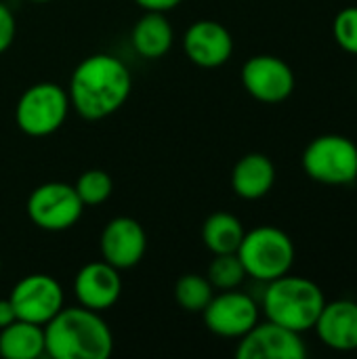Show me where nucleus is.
<instances>
[{
    "mask_svg": "<svg viewBox=\"0 0 357 359\" xmlns=\"http://www.w3.org/2000/svg\"><path fill=\"white\" fill-rule=\"evenodd\" d=\"M133 78L124 61L114 55L97 53L80 61L69 78V107L90 122L109 118L128 99Z\"/></svg>",
    "mask_w": 357,
    "mask_h": 359,
    "instance_id": "1",
    "label": "nucleus"
},
{
    "mask_svg": "<svg viewBox=\"0 0 357 359\" xmlns=\"http://www.w3.org/2000/svg\"><path fill=\"white\" fill-rule=\"evenodd\" d=\"M44 353L53 359H107L114 334L99 311L63 307L44 324Z\"/></svg>",
    "mask_w": 357,
    "mask_h": 359,
    "instance_id": "2",
    "label": "nucleus"
},
{
    "mask_svg": "<svg viewBox=\"0 0 357 359\" xmlns=\"http://www.w3.org/2000/svg\"><path fill=\"white\" fill-rule=\"evenodd\" d=\"M324 303V292L314 280L290 273L267 282L261 297L265 318L299 334L316 326Z\"/></svg>",
    "mask_w": 357,
    "mask_h": 359,
    "instance_id": "3",
    "label": "nucleus"
},
{
    "mask_svg": "<svg viewBox=\"0 0 357 359\" xmlns=\"http://www.w3.org/2000/svg\"><path fill=\"white\" fill-rule=\"evenodd\" d=\"M238 257L246 269V276L267 284L290 273L297 250L286 231L274 225H261L244 233Z\"/></svg>",
    "mask_w": 357,
    "mask_h": 359,
    "instance_id": "4",
    "label": "nucleus"
},
{
    "mask_svg": "<svg viewBox=\"0 0 357 359\" xmlns=\"http://www.w3.org/2000/svg\"><path fill=\"white\" fill-rule=\"evenodd\" d=\"M69 114L67 90L55 82H38L23 90L15 105L17 128L27 137H48L57 133Z\"/></svg>",
    "mask_w": 357,
    "mask_h": 359,
    "instance_id": "5",
    "label": "nucleus"
},
{
    "mask_svg": "<svg viewBox=\"0 0 357 359\" xmlns=\"http://www.w3.org/2000/svg\"><path fill=\"white\" fill-rule=\"evenodd\" d=\"M303 170L322 185H351L357 179V145L343 135L316 137L303 151Z\"/></svg>",
    "mask_w": 357,
    "mask_h": 359,
    "instance_id": "6",
    "label": "nucleus"
},
{
    "mask_svg": "<svg viewBox=\"0 0 357 359\" xmlns=\"http://www.w3.org/2000/svg\"><path fill=\"white\" fill-rule=\"evenodd\" d=\"M25 212L38 229L59 233L72 229L80 221L84 204L78 198L74 185L63 181H48L32 189L25 202Z\"/></svg>",
    "mask_w": 357,
    "mask_h": 359,
    "instance_id": "7",
    "label": "nucleus"
},
{
    "mask_svg": "<svg viewBox=\"0 0 357 359\" xmlns=\"http://www.w3.org/2000/svg\"><path fill=\"white\" fill-rule=\"evenodd\" d=\"M17 320H25L38 326L50 322L63 309V288L46 273H29L21 278L8 294Z\"/></svg>",
    "mask_w": 357,
    "mask_h": 359,
    "instance_id": "8",
    "label": "nucleus"
},
{
    "mask_svg": "<svg viewBox=\"0 0 357 359\" xmlns=\"http://www.w3.org/2000/svg\"><path fill=\"white\" fill-rule=\"evenodd\" d=\"M206 328L223 339H242L259 322V305L246 294L234 290H221L202 311Z\"/></svg>",
    "mask_w": 357,
    "mask_h": 359,
    "instance_id": "9",
    "label": "nucleus"
},
{
    "mask_svg": "<svg viewBox=\"0 0 357 359\" xmlns=\"http://www.w3.org/2000/svg\"><path fill=\"white\" fill-rule=\"evenodd\" d=\"M292 67L276 55H255L242 65L246 93L261 103H282L295 90Z\"/></svg>",
    "mask_w": 357,
    "mask_h": 359,
    "instance_id": "10",
    "label": "nucleus"
},
{
    "mask_svg": "<svg viewBox=\"0 0 357 359\" xmlns=\"http://www.w3.org/2000/svg\"><path fill=\"white\" fill-rule=\"evenodd\" d=\"M238 359H305L307 347L299 332L276 322L255 324L242 339H238Z\"/></svg>",
    "mask_w": 357,
    "mask_h": 359,
    "instance_id": "11",
    "label": "nucleus"
},
{
    "mask_svg": "<svg viewBox=\"0 0 357 359\" xmlns=\"http://www.w3.org/2000/svg\"><path fill=\"white\" fill-rule=\"evenodd\" d=\"M99 250L103 261L116 269H133L141 263L147 250V236L143 225L133 217L112 219L101 231Z\"/></svg>",
    "mask_w": 357,
    "mask_h": 359,
    "instance_id": "12",
    "label": "nucleus"
},
{
    "mask_svg": "<svg viewBox=\"0 0 357 359\" xmlns=\"http://www.w3.org/2000/svg\"><path fill=\"white\" fill-rule=\"evenodd\" d=\"M183 50L198 67L215 69L231 59L234 38L223 23L215 19H200L194 21L183 34Z\"/></svg>",
    "mask_w": 357,
    "mask_h": 359,
    "instance_id": "13",
    "label": "nucleus"
},
{
    "mask_svg": "<svg viewBox=\"0 0 357 359\" xmlns=\"http://www.w3.org/2000/svg\"><path fill=\"white\" fill-rule=\"evenodd\" d=\"M74 294L78 303L93 311L112 309L122 294V276L120 269L101 261L86 263L74 278Z\"/></svg>",
    "mask_w": 357,
    "mask_h": 359,
    "instance_id": "14",
    "label": "nucleus"
},
{
    "mask_svg": "<svg viewBox=\"0 0 357 359\" xmlns=\"http://www.w3.org/2000/svg\"><path fill=\"white\" fill-rule=\"evenodd\" d=\"M314 330L328 349L341 353L357 351V301L324 303Z\"/></svg>",
    "mask_w": 357,
    "mask_h": 359,
    "instance_id": "15",
    "label": "nucleus"
},
{
    "mask_svg": "<svg viewBox=\"0 0 357 359\" xmlns=\"http://www.w3.org/2000/svg\"><path fill=\"white\" fill-rule=\"evenodd\" d=\"M276 183L274 162L259 151L242 156L231 170V189L242 200L265 198Z\"/></svg>",
    "mask_w": 357,
    "mask_h": 359,
    "instance_id": "16",
    "label": "nucleus"
},
{
    "mask_svg": "<svg viewBox=\"0 0 357 359\" xmlns=\"http://www.w3.org/2000/svg\"><path fill=\"white\" fill-rule=\"evenodd\" d=\"M130 42L143 59H162L175 42V29L166 13L145 11L130 32Z\"/></svg>",
    "mask_w": 357,
    "mask_h": 359,
    "instance_id": "17",
    "label": "nucleus"
},
{
    "mask_svg": "<svg viewBox=\"0 0 357 359\" xmlns=\"http://www.w3.org/2000/svg\"><path fill=\"white\" fill-rule=\"evenodd\" d=\"M44 353V326L15 320L0 330V355L6 359H36Z\"/></svg>",
    "mask_w": 357,
    "mask_h": 359,
    "instance_id": "18",
    "label": "nucleus"
},
{
    "mask_svg": "<svg viewBox=\"0 0 357 359\" xmlns=\"http://www.w3.org/2000/svg\"><path fill=\"white\" fill-rule=\"evenodd\" d=\"M246 229L231 212H213L202 225V242L213 255L238 252Z\"/></svg>",
    "mask_w": 357,
    "mask_h": 359,
    "instance_id": "19",
    "label": "nucleus"
},
{
    "mask_svg": "<svg viewBox=\"0 0 357 359\" xmlns=\"http://www.w3.org/2000/svg\"><path fill=\"white\" fill-rule=\"evenodd\" d=\"M213 297V284L200 273H185L175 284V301L187 313H202Z\"/></svg>",
    "mask_w": 357,
    "mask_h": 359,
    "instance_id": "20",
    "label": "nucleus"
},
{
    "mask_svg": "<svg viewBox=\"0 0 357 359\" xmlns=\"http://www.w3.org/2000/svg\"><path fill=\"white\" fill-rule=\"evenodd\" d=\"M206 278L215 290H234L246 280V269H244L238 252L215 255V259L208 265Z\"/></svg>",
    "mask_w": 357,
    "mask_h": 359,
    "instance_id": "21",
    "label": "nucleus"
},
{
    "mask_svg": "<svg viewBox=\"0 0 357 359\" xmlns=\"http://www.w3.org/2000/svg\"><path fill=\"white\" fill-rule=\"evenodd\" d=\"M74 189L84 206H99L109 200V196L114 191V181H112L109 172H105L101 168H90L78 177Z\"/></svg>",
    "mask_w": 357,
    "mask_h": 359,
    "instance_id": "22",
    "label": "nucleus"
},
{
    "mask_svg": "<svg viewBox=\"0 0 357 359\" xmlns=\"http://www.w3.org/2000/svg\"><path fill=\"white\" fill-rule=\"evenodd\" d=\"M332 32L343 50L357 55V6H347L337 15Z\"/></svg>",
    "mask_w": 357,
    "mask_h": 359,
    "instance_id": "23",
    "label": "nucleus"
},
{
    "mask_svg": "<svg viewBox=\"0 0 357 359\" xmlns=\"http://www.w3.org/2000/svg\"><path fill=\"white\" fill-rule=\"evenodd\" d=\"M15 36H17L15 15H13V11L4 2H0V55L11 48Z\"/></svg>",
    "mask_w": 357,
    "mask_h": 359,
    "instance_id": "24",
    "label": "nucleus"
},
{
    "mask_svg": "<svg viewBox=\"0 0 357 359\" xmlns=\"http://www.w3.org/2000/svg\"><path fill=\"white\" fill-rule=\"evenodd\" d=\"M143 11H160V13H168L173 8H177L183 0H135Z\"/></svg>",
    "mask_w": 357,
    "mask_h": 359,
    "instance_id": "25",
    "label": "nucleus"
},
{
    "mask_svg": "<svg viewBox=\"0 0 357 359\" xmlns=\"http://www.w3.org/2000/svg\"><path fill=\"white\" fill-rule=\"evenodd\" d=\"M15 320H17V313H15L11 299H0V330L13 324Z\"/></svg>",
    "mask_w": 357,
    "mask_h": 359,
    "instance_id": "26",
    "label": "nucleus"
},
{
    "mask_svg": "<svg viewBox=\"0 0 357 359\" xmlns=\"http://www.w3.org/2000/svg\"><path fill=\"white\" fill-rule=\"evenodd\" d=\"M29 2H50V0H29Z\"/></svg>",
    "mask_w": 357,
    "mask_h": 359,
    "instance_id": "27",
    "label": "nucleus"
},
{
    "mask_svg": "<svg viewBox=\"0 0 357 359\" xmlns=\"http://www.w3.org/2000/svg\"><path fill=\"white\" fill-rule=\"evenodd\" d=\"M0 271H2V259H0Z\"/></svg>",
    "mask_w": 357,
    "mask_h": 359,
    "instance_id": "28",
    "label": "nucleus"
}]
</instances>
